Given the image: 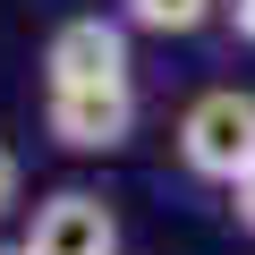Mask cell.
I'll list each match as a JSON object with an SVG mask.
<instances>
[{
	"instance_id": "cell-1",
	"label": "cell",
	"mask_w": 255,
	"mask_h": 255,
	"mask_svg": "<svg viewBox=\"0 0 255 255\" xmlns=\"http://www.w3.org/2000/svg\"><path fill=\"white\" fill-rule=\"evenodd\" d=\"M179 162H187V179H204V187H238L247 170H255V94H238V85H213V94H196L187 111H179Z\"/></svg>"
},
{
	"instance_id": "cell-2",
	"label": "cell",
	"mask_w": 255,
	"mask_h": 255,
	"mask_svg": "<svg viewBox=\"0 0 255 255\" xmlns=\"http://www.w3.org/2000/svg\"><path fill=\"white\" fill-rule=\"evenodd\" d=\"M43 136L60 153H119L136 136V85H51L43 94Z\"/></svg>"
},
{
	"instance_id": "cell-3",
	"label": "cell",
	"mask_w": 255,
	"mask_h": 255,
	"mask_svg": "<svg viewBox=\"0 0 255 255\" xmlns=\"http://www.w3.org/2000/svg\"><path fill=\"white\" fill-rule=\"evenodd\" d=\"M51 85H136L128 26L119 17H60L43 43V94Z\"/></svg>"
},
{
	"instance_id": "cell-4",
	"label": "cell",
	"mask_w": 255,
	"mask_h": 255,
	"mask_svg": "<svg viewBox=\"0 0 255 255\" xmlns=\"http://www.w3.org/2000/svg\"><path fill=\"white\" fill-rule=\"evenodd\" d=\"M26 255H119V213L94 187H51L17 238Z\"/></svg>"
},
{
	"instance_id": "cell-5",
	"label": "cell",
	"mask_w": 255,
	"mask_h": 255,
	"mask_svg": "<svg viewBox=\"0 0 255 255\" xmlns=\"http://www.w3.org/2000/svg\"><path fill=\"white\" fill-rule=\"evenodd\" d=\"M221 0H119V26L128 34H196Z\"/></svg>"
},
{
	"instance_id": "cell-6",
	"label": "cell",
	"mask_w": 255,
	"mask_h": 255,
	"mask_svg": "<svg viewBox=\"0 0 255 255\" xmlns=\"http://www.w3.org/2000/svg\"><path fill=\"white\" fill-rule=\"evenodd\" d=\"M17 196H26V162H17L9 145H0V221L17 213Z\"/></svg>"
},
{
	"instance_id": "cell-7",
	"label": "cell",
	"mask_w": 255,
	"mask_h": 255,
	"mask_svg": "<svg viewBox=\"0 0 255 255\" xmlns=\"http://www.w3.org/2000/svg\"><path fill=\"white\" fill-rule=\"evenodd\" d=\"M230 221H238V230H247V238H255V170H247V179H238V187H230Z\"/></svg>"
},
{
	"instance_id": "cell-8",
	"label": "cell",
	"mask_w": 255,
	"mask_h": 255,
	"mask_svg": "<svg viewBox=\"0 0 255 255\" xmlns=\"http://www.w3.org/2000/svg\"><path fill=\"white\" fill-rule=\"evenodd\" d=\"M221 17H230V34H238V43H255V0H221Z\"/></svg>"
},
{
	"instance_id": "cell-9",
	"label": "cell",
	"mask_w": 255,
	"mask_h": 255,
	"mask_svg": "<svg viewBox=\"0 0 255 255\" xmlns=\"http://www.w3.org/2000/svg\"><path fill=\"white\" fill-rule=\"evenodd\" d=\"M0 255H26V247H0Z\"/></svg>"
}]
</instances>
